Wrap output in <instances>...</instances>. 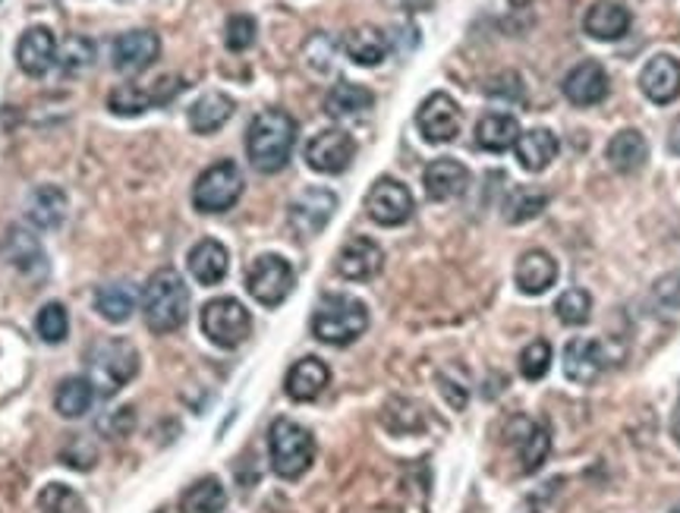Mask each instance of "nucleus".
Returning a JSON list of instances; mask_svg holds the SVG:
<instances>
[{
    "label": "nucleus",
    "mask_w": 680,
    "mask_h": 513,
    "mask_svg": "<svg viewBox=\"0 0 680 513\" xmlns=\"http://www.w3.org/2000/svg\"><path fill=\"white\" fill-rule=\"evenodd\" d=\"M296 146V120L280 108H268L253 117L246 129V155L258 174L284 170Z\"/></svg>",
    "instance_id": "f257e3e1"
},
{
    "label": "nucleus",
    "mask_w": 680,
    "mask_h": 513,
    "mask_svg": "<svg viewBox=\"0 0 680 513\" xmlns=\"http://www.w3.org/2000/svg\"><path fill=\"white\" fill-rule=\"evenodd\" d=\"M142 315H146L148 331L155 334L184 328L189 318V290H186L184 277L174 268H161L148 277L146 294H142Z\"/></svg>",
    "instance_id": "f03ea898"
},
{
    "label": "nucleus",
    "mask_w": 680,
    "mask_h": 513,
    "mask_svg": "<svg viewBox=\"0 0 680 513\" xmlns=\"http://www.w3.org/2000/svg\"><path fill=\"white\" fill-rule=\"evenodd\" d=\"M368 328V309L353 296H322L313 312V337L328 347H347Z\"/></svg>",
    "instance_id": "7ed1b4c3"
},
{
    "label": "nucleus",
    "mask_w": 680,
    "mask_h": 513,
    "mask_svg": "<svg viewBox=\"0 0 680 513\" xmlns=\"http://www.w3.org/2000/svg\"><path fill=\"white\" fill-rule=\"evenodd\" d=\"M268 454L277 476L299 479L315 460L313 432L294 420H275L268 428Z\"/></svg>",
    "instance_id": "20e7f679"
},
{
    "label": "nucleus",
    "mask_w": 680,
    "mask_h": 513,
    "mask_svg": "<svg viewBox=\"0 0 680 513\" xmlns=\"http://www.w3.org/2000/svg\"><path fill=\"white\" fill-rule=\"evenodd\" d=\"M139 372V353L129 341H105L89 353V382L95 394L111 397L120 387H127Z\"/></svg>",
    "instance_id": "39448f33"
},
{
    "label": "nucleus",
    "mask_w": 680,
    "mask_h": 513,
    "mask_svg": "<svg viewBox=\"0 0 680 513\" xmlns=\"http://www.w3.org/2000/svg\"><path fill=\"white\" fill-rule=\"evenodd\" d=\"M243 196V174L234 161H218L205 167L199 180L193 186V205L203 215H221L230 211Z\"/></svg>",
    "instance_id": "423d86ee"
},
{
    "label": "nucleus",
    "mask_w": 680,
    "mask_h": 513,
    "mask_svg": "<svg viewBox=\"0 0 680 513\" xmlns=\"http://www.w3.org/2000/svg\"><path fill=\"white\" fill-rule=\"evenodd\" d=\"M253 331V315L249 309L234 299V296H218L211 303H205L203 309V334L221 349L239 347Z\"/></svg>",
    "instance_id": "0eeeda50"
},
{
    "label": "nucleus",
    "mask_w": 680,
    "mask_h": 513,
    "mask_svg": "<svg viewBox=\"0 0 680 513\" xmlns=\"http://www.w3.org/2000/svg\"><path fill=\"white\" fill-rule=\"evenodd\" d=\"M294 268H290L287 258L280 256H258L246 272V290L256 303L268 306V309L280 306L287 296L294 294Z\"/></svg>",
    "instance_id": "6e6552de"
},
{
    "label": "nucleus",
    "mask_w": 680,
    "mask_h": 513,
    "mask_svg": "<svg viewBox=\"0 0 680 513\" xmlns=\"http://www.w3.org/2000/svg\"><path fill=\"white\" fill-rule=\"evenodd\" d=\"M184 89L186 82L180 76H161V79L151 82L148 89L146 86H136V82H124V86H117V89L108 95V108H111L114 114H120V117H136V114H142V110L148 108L167 105L170 98H177Z\"/></svg>",
    "instance_id": "1a4fd4ad"
},
{
    "label": "nucleus",
    "mask_w": 680,
    "mask_h": 513,
    "mask_svg": "<svg viewBox=\"0 0 680 513\" xmlns=\"http://www.w3.org/2000/svg\"><path fill=\"white\" fill-rule=\"evenodd\" d=\"M366 211L368 218L382 224V227H401V224L413 218V193L401 180L382 177L368 189Z\"/></svg>",
    "instance_id": "9d476101"
},
{
    "label": "nucleus",
    "mask_w": 680,
    "mask_h": 513,
    "mask_svg": "<svg viewBox=\"0 0 680 513\" xmlns=\"http://www.w3.org/2000/svg\"><path fill=\"white\" fill-rule=\"evenodd\" d=\"M356 158V142L344 129H325L306 146V165L318 174H344Z\"/></svg>",
    "instance_id": "9b49d317"
},
{
    "label": "nucleus",
    "mask_w": 680,
    "mask_h": 513,
    "mask_svg": "<svg viewBox=\"0 0 680 513\" xmlns=\"http://www.w3.org/2000/svg\"><path fill=\"white\" fill-rule=\"evenodd\" d=\"M460 120L463 117H460L457 101L444 92L428 95L423 105H420V110H416V127L423 132V139L435 142V146L457 139Z\"/></svg>",
    "instance_id": "f8f14e48"
},
{
    "label": "nucleus",
    "mask_w": 680,
    "mask_h": 513,
    "mask_svg": "<svg viewBox=\"0 0 680 513\" xmlns=\"http://www.w3.org/2000/svg\"><path fill=\"white\" fill-rule=\"evenodd\" d=\"M337 211V196L332 189H306L290 203V227L296 237H315L328 227Z\"/></svg>",
    "instance_id": "ddd939ff"
},
{
    "label": "nucleus",
    "mask_w": 680,
    "mask_h": 513,
    "mask_svg": "<svg viewBox=\"0 0 680 513\" xmlns=\"http://www.w3.org/2000/svg\"><path fill=\"white\" fill-rule=\"evenodd\" d=\"M161 55V38L148 29H132L114 41L111 57L120 73H142Z\"/></svg>",
    "instance_id": "4468645a"
},
{
    "label": "nucleus",
    "mask_w": 680,
    "mask_h": 513,
    "mask_svg": "<svg viewBox=\"0 0 680 513\" xmlns=\"http://www.w3.org/2000/svg\"><path fill=\"white\" fill-rule=\"evenodd\" d=\"M17 63L26 76H45L57 63V38L48 26L26 29L17 41Z\"/></svg>",
    "instance_id": "2eb2a0df"
},
{
    "label": "nucleus",
    "mask_w": 680,
    "mask_h": 513,
    "mask_svg": "<svg viewBox=\"0 0 680 513\" xmlns=\"http://www.w3.org/2000/svg\"><path fill=\"white\" fill-rule=\"evenodd\" d=\"M385 265V253L375 239L368 237H353L344 243V249L337 253V275L347 277V280H372V277L382 272Z\"/></svg>",
    "instance_id": "dca6fc26"
},
{
    "label": "nucleus",
    "mask_w": 680,
    "mask_h": 513,
    "mask_svg": "<svg viewBox=\"0 0 680 513\" xmlns=\"http://www.w3.org/2000/svg\"><path fill=\"white\" fill-rule=\"evenodd\" d=\"M561 89L568 95L570 105H576V108L599 105V101H605L608 95L605 67H602L599 60H583V63H576V67L564 76Z\"/></svg>",
    "instance_id": "f3484780"
},
{
    "label": "nucleus",
    "mask_w": 680,
    "mask_h": 513,
    "mask_svg": "<svg viewBox=\"0 0 680 513\" xmlns=\"http://www.w3.org/2000/svg\"><path fill=\"white\" fill-rule=\"evenodd\" d=\"M561 368L573 385H592L599 378V372L605 368L602 344L589 341V337H573L561 353Z\"/></svg>",
    "instance_id": "a211bd4d"
},
{
    "label": "nucleus",
    "mask_w": 680,
    "mask_h": 513,
    "mask_svg": "<svg viewBox=\"0 0 680 513\" xmlns=\"http://www.w3.org/2000/svg\"><path fill=\"white\" fill-rule=\"evenodd\" d=\"M332 382V368L325 366L318 356H306L290 366L287 378H284V391L296 404H309L315 397H322V391Z\"/></svg>",
    "instance_id": "6ab92c4d"
},
{
    "label": "nucleus",
    "mask_w": 680,
    "mask_h": 513,
    "mask_svg": "<svg viewBox=\"0 0 680 513\" xmlns=\"http://www.w3.org/2000/svg\"><path fill=\"white\" fill-rule=\"evenodd\" d=\"M423 184L428 199L451 203V199H460L470 189V170H466V165L454 161V158H438V161H432V165L425 167Z\"/></svg>",
    "instance_id": "aec40b11"
},
{
    "label": "nucleus",
    "mask_w": 680,
    "mask_h": 513,
    "mask_svg": "<svg viewBox=\"0 0 680 513\" xmlns=\"http://www.w3.org/2000/svg\"><path fill=\"white\" fill-rule=\"evenodd\" d=\"M640 89L656 105H671L680 95V63L674 57H652L640 73Z\"/></svg>",
    "instance_id": "412c9836"
},
{
    "label": "nucleus",
    "mask_w": 680,
    "mask_h": 513,
    "mask_svg": "<svg viewBox=\"0 0 680 513\" xmlns=\"http://www.w3.org/2000/svg\"><path fill=\"white\" fill-rule=\"evenodd\" d=\"M516 287L526 296H542L558 280V262L545 249H530L516 262Z\"/></svg>",
    "instance_id": "4be33fe9"
},
{
    "label": "nucleus",
    "mask_w": 680,
    "mask_h": 513,
    "mask_svg": "<svg viewBox=\"0 0 680 513\" xmlns=\"http://www.w3.org/2000/svg\"><path fill=\"white\" fill-rule=\"evenodd\" d=\"M186 265H189V275L196 277L203 287H215L227 277V268H230V256L224 249L218 239H199L189 256H186Z\"/></svg>",
    "instance_id": "5701e85b"
},
{
    "label": "nucleus",
    "mask_w": 680,
    "mask_h": 513,
    "mask_svg": "<svg viewBox=\"0 0 680 513\" xmlns=\"http://www.w3.org/2000/svg\"><path fill=\"white\" fill-rule=\"evenodd\" d=\"M558 148H561L558 146V136L545 127L526 129V132L516 136L514 142L520 167H523V170H533V174H539V170H545V167L552 165L554 158H558Z\"/></svg>",
    "instance_id": "b1692460"
},
{
    "label": "nucleus",
    "mask_w": 680,
    "mask_h": 513,
    "mask_svg": "<svg viewBox=\"0 0 680 513\" xmlns=\"http://www.w3.org/2000/svg\"><path fill=\"white\" fill-rule=\"evenodd\" d=\"M605 158L618 174H637L649 161V142H645L643 132H637V129H621L618 136H611Z\"/></svg>",
    "instance_id": "393cba45"
},
{
    "label": "nucleus",
    "mask_w": 680,
    "mask_h": 513,
    "mask_svg": "<svg viewBox=\"0 0 680 513\" xmlns=\"http://www.w3.org/2000/svg\"><path fill=\"white\" fill-rule=\"evenodd\" d=\"M583 26H587V32L595 41H618L630 29V10L621 7V3H614V0H599V3L589 7Z\"/></svg>",
    "instance_id": "a878e982"
},
{
    "label": "nucleus",
    "mask_w": 680,
    "mask_h": 513,
    "mask_svg": "<svg viewBox=\"0 0 680 513\" xmlns=\"http://www.w3.org/2000/svg\"><path fill=\"white\" fill-rule=\"evenodd\" d=\"M0 256L19 272H38L45 265V249H41L36 234H29L26 227H10L0 237Z\"/></svg>",
    "instance_id": "bb28decb"
},
{
    "label": "nucleus",
    "mask_w": 680,
    "mask_h": 513,
    "mask_svg": "<svg viewBox=\"0 0 680 513\" xmlns=\"http://www.w3.org/2000/svg\"><path fill=\"white\" fill-rule=\"evenodd\" d=\"M514 425L520 428L514 435V441L523 473H539L542 463L549 460V451H552V435H549V428L539 425V422H526V420H516Z\"/></svg>",
    "instance_id": "cd10ccee"
},
{
    "label": "nucleus",
    "mask_w": 680,
    "mask_h": 513,
    "mask_svg": "<svg viewBox=\"0 0 680 513\" xmlns=\"http://www.w3.org/2000/svg\"><path fill=\"white\" fill-rule=\"evenodd\" d=\"M234 110H237V105H234L230 95L208 92L189 108V127H193V132H199V136H211V132H218L234 117Z\"/></svg>",
    "instance_id": "c85d7f7f"
},
{
    "label": "nucleus",
    "mask_w": 680,
    "mask_h": 513,
    "mask_svg": "<svg viewBox=\"0 0 680 513\" xmlns=\"http://www.w3.org/2000/svg\"><path fill=\"white\" fill-rule=\"evenodd\" d=\"M344 51H347L349 60L359 63V67H378L387 57V51H391V45H387V36L382 29H375V26H356V29L347 32V38H344Z\"/></svg>",
    "instance_id": "c756f323"
},
{
    "label": "nucleus",
    "mask_w": 680,
    "mask_h": 513,
    "mask_svg": "<svg viewBox=\"0 0 680 513\" xmlns=\"http://www.w3.org/2000/svg\"><path fill=\"white\" fill-rule=\"evenodd\" d=\"M516 136H520V124L514 114H504V110H492L476 124V146L485 151H507L514 148Z\"/></svg>",
    "instance_id": "7c9ffc66"
},
{
    "label": "nucleus",
    "mask_w": 680,
    "mask_h": 513,
    "mask_svg": "<svg viewBox=\"0 0 680 513\" xmlns=\"http://www.w3.org/2000/svg\"><path fill=\"white\" fill-rule=\"evenodd\" d=\"M67 215V193L60 186H38L29 196V220L38 230H55Z\"/></svg>",
    "instance_id": "2f4dec72"
},
{
    "label": "nucleus",
    "mask_w": 680,
    "mask_h": 513,
    "mask_svg": "<svg viewBox=\"0 0 680 513\" xmlns=\"http://www.w3.org/2000/svg\"><path fill=\"white\" fill-rule=\"evenodd\" d=\"M95 387L89 378L76 375V378H63L55 391V410L63 420H82L92 410Z\"/></svg>",
    "instance_id": "473e14b6"
},
{
    "label": "nucleus",
    "mask_w": 680,
    "mask_h": 513,
    "mask_svg": "<svg viewBox=\"0 0 680 513\" xmlns=\"http://www.w3.org/2000/svg\"><path fill=\"white\" fill-rule=\"evenodd\" d=\"M375 105V95L368 92L366 86H356V82H337L328 98H325V110L332 114L334 120H349V117H359Z\"/></svg>",
    "instance_id": "72a5a7b5"
},
{
    "label": "nucleus",
    "mask_w": 680,
    "mask_h": 513,
    "mask_svg": "<svg viewBox=\"0 0 680 513\" xmlns=\"http://www.w3.org/2000/svg\"><path fill=\"white\" fill-rule=\"evenodd\" d=\"M224 507H227V492L221 479L215 476L193 482L180 497V513H224Z\"/></svg>",
    "instance_id": "f704fd0d"
},
{
    "label": "nucleus",
    "mask_w": 680,
    "mask_h": 513,
    "mask_svg": "<svg viewBox=\"0 0 680 513\" xmlns=\"http://www.w3.org/2000/svg\"><path fill=\"white\" fill-rule=\"evenodd\" d=\"M95 309L105 322L111 325H124L132 309H136V296H132V287L129 284H105L98 287L95 294Z\"/></svg>",
    "instance_id": "c9c22d12"
},
{
    "label": "nucleus",
    "mask_w": 680,
    "mask_h": 513,
    "mask_svg": "<svg viewBox=\"0 0 680 513\" xmlns=\"http://www.w3.org/2000/svg\"><path fill=\"white\" fill-rule=\"evenodd\" d=\"M549 205V193L545 189H535V186H520L514 189L507 199H504V218L511 224H523V220L542 215Z\"/></svg>",
    "instance_id": "e433bc0d"
},
{
    "label": "nucleus",
    "mask_w": 680,
    "mask_h": 513,
    "mask_svg": "<svg viewBox=\"0 0 680 513\" xmlns=\"http://www.w3.org/2000/svg\"><path fill=\"white\" fill-rule=\"evenodd\" d=\"M36 331L45 344H63L67 331H70V315H67V309L60 303H48V306L38 309Z\"/></svg>",
    "instance_id": "4c0bfd02"
},
{
    "label": "nucleus",
    "mask_w": 680,
    "mask_h": 513,
    "mask_svg": "<svg viewBox=\"0 0 680 513\" xmlns=\"http://www.w3.org/2000/svg\"><path fill=\"white\" fill-rule=\"evenodd\" d=\"M554 312H558V318L564 325L580 328V325H587L589 315H592V296L587 290H580V287H573L568 294H561V299L554 303Z\"/></svg>",
    "instance_id": "58836bf2"
},
{
    "label": "nucleus",
    "mask_w": 680,
    "mask_h": 513,
    "mask_svg": "<svg viewBox=\"0 0 680 513\" xmlns=\"http://www.w3.org/2000/svg\"><path fill=\"white\" fill-rule=\"evenodd\" d=\"M38 513H86L82 497L76 495L73 489L51 482L41 495H38Z\"/></svg>",
    "instance_id": "ea45409f"
},
{
    "label": "nucleus",
    "mask_w": 680,
    "mask_h": 513,
    "mask_svg": "<svg viewBox=\"0 0 680 513\" xmlns=\"http://www.w3.org/2000/svg\"><path fill=\"white\" fill-rule=\"evenodd\" d=\"M549 368H552V347L545 341H533L530 347H523V353H520V375L526 382L545 378Z\"/></svg>",
    "instance_id": "a19ab883"
},
{
    "label": "nucleus",
    "mask_w": 680,
    "mask_h": 513,
    "mask_svg": "<svg viewBox=\"0 0 680 513\" xmlns=\"http://www.w3.org/2000/svg\"><path fill=\"white\" fill-rule=\"evenodd\" d=\"M92 57H95L92 41H89V38L76 36L63 45V55H57V63H60L63 76H76V73H82V70L92 63Z\"/></svg>",
    "instance_id": "79ce46f5"
},
{
    "label": "nucleus",
    "mask_w": 680,
    "mask_h": 513,
    "mask_svg": "<svg viewBox=\"0 0 680 513\" xmlns=\"http://www.w3.org/2000/svg\"><path fill=\"white\" fill-rule=\"evenodd\" d=\"M256 36H258L256 19L246 17V13H237V17L227 19V29H224V45H227L230 51L243 55V51H249V48L256 45Z\"/></svg>",
    "instance_id": "37998d69"
},
{
    "label": "nucleus",
    "mask_w": 680,
    "mask_h": 513,
    "mask_svg": "<svg viewBox=\"0 0 680 513\" xmlns=\"http://www.w3.org/2000/svg\"><path fill=\"white\" fill-rule=\"evenodd\" d=\"M63 463L67 466H76V470H89V466H95V460H98V454H95V447L89 444V438H82V435H76L73 444L70 447H63Z\"/></svg>",
    "instance_id": "c03bdc74"
},
{
    "label": "nucleus",
    "mask_w": 680,
    "mask_h": 513,
    "mask_svg": "<svg viewBox=\"0 0 680 513\" xmlns=\"http://www.w3.org/2000/svg\"><path fill=\"white\" fill-rule=\"evenodd\" d=\"M485 92L492 95V98L523 101V82H520V76L516 73H501V76H495L489 86H485Z\"/></svg>",
    "instance_id": "a18cd8bd"
},
{
    "label": "nucleus",
    "mask_w": 680,
    "mask_h": 513,
    "mask_svg": "<svg viewBox=\"0 0 680 513\" xmlns=\"http://www.w3.org/2000/svg\"><path fill=\"white\" fill-rule=\"evenodd\" d=\"M656 294H659V299L668 303V306H680V275L662 277L659 287H656Z\"/></svg>",
    "instance_id": "49530a36"
},
{
    "label": "nucleus",
    "mask_w": 680,
    "mask_h": 513,
    "mask_svg": "<svg viewBox=\"0 0 680 513\" xmlns=\"http://www.w3.org/2000/svg\"><path fill=\"white\" fill-rule=\"evenodd\" d=\"M668 148L674 151V155H680V120L671 127V136H668Z\"/></svg>",
    "instance_id": "de8ad7c7"
},
{
    "label": "nucleus",
    "mask_w": 680,
    "mask_h": 513,
    "mask_svg": "<svg viewBox=\"0 0 680 513\" xmlns=\"http://www.w3.org/2000/svg\"><path fill=\"white\" fill-rule=\"evenodd\" d=\"M401 7H404V10H428L432 0H401Z\"/></svg>",
    "instance_id": "09e8293b"
},
{
    "label": "nucleus",
    "mask_w": 680,
    "mask_h": 513,
    "mask_svg": "<svg viewBox=\"0 0 680 513\" xmlns=\"http://www.w3.org/2000/svg\"><path fill=\"white\" fill-rule=\"evenodd\" d=\"M671 435H674V441L680 444V410L674 413V420H671Z\"/></svg>",
    "instance_id": "8fccbe9b"
},
{
    "label": "nucleus",
    "mask_w": 680,
    "mask_h": 513,
    "mask_svg": "<svg viewBox=\"0 0 680 513\" xmlns=\"http://www.w3.org/2000/svg\"><path fill=\"white\" fill-rule=\"evenodd\" d=\"M511 3H514V7H526L530 0H511Z\"/></svg>",
    "instance_id": "3c124183"
},
{
    "label": "nucleus",
    "mask_w": 680,
    "mask_h": 513,
    "mask_svg": "<svg viewBox=\"0 0 680 513\" xmlns=\"http://www.w3.org/2000/svg\"><path fill=\"white\" fill-rule=\"evenodd\" d=\"M158 513H165V511H158Z\"/></svg>",
    "instance_id": "603ef678"
}]
</instances>
